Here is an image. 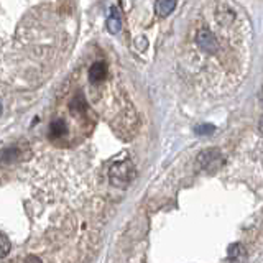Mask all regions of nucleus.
Masks as SVG:
<instances>
[{"label":"nucleus","mask_w":263,"mask_h":263,"mask_svg":"<svg viewBox=\"0 0 263 263\" xmlns=\"http://www.w3.org/2000/svg\"><path fill=\"white\" fill-rule=\"evenodd\" d=\"M137 170L130 161H118V163H114L109 170V179L114 186L117 188H125L135 179Z\"/></svg>","instance_id":"obj_1"},{"label":"nucleus","mask_w":263,"mask_h":263,"mask_svg":"<svg viewBox=\"0 0 263 263\" xmlns=\"http://www.w3.org/2000/svg\"><path fill=\"white\" fill-rule=\"evenodd\" d=\"M198 165L201 170L212 173V171L219 170L224 165V156L219 148H207V150L201 151L198 156Z\"/></svg>","instance_id":"obj_2"},{"label":"nucleus","mask_w":263,"mask_h":263,"mask_svg":"<svg viewBox=\"0 0 263 263\" xmlns=\"http://www.w3.org/2000/svg\"><path fill=\"white\" fill-rule=\"evenodd\" d=\"M196 43H198V46L201 50L209 53V55H214V53H217V50H219V43H217L216 35H214L210 30H207V28H201L198 31V35H196Z\"/></svg>","instance_id":"obj_3"},{"label":"nucleus","mask_w":263,"mask_h":263,"mask_svg":"<svg viewBox=\"0 0 263 263\" xmlns=\"http://www.w3.org/2000/svg\"><path fill=\"white\" fill-rule=\"evenodd\" d=\"M107 78V64L102 63V61H97L90 66L89 69V81L92 84H100L102 81Z\"/></svg>","instance_id":"obj_4"},{"label":"nucleus","mask_w":263,"mask_h":263,"mask_svg":"<svg viewBox=\"0 0 263 263\" xmlns=\"http://www.w3.org/2000/svg\"><path fill=\"white\" fill-rule=\"evenodd\" d=\"M176 8V0H156L155 13L158 17H168Z\"/></svg>","instance_id":"obj_5"},{"label":"nucleus","mask_w":263,"mask_h":263,"mask_svg":"<svg viewBox=\"0 0 263 263\" xmlns=\"http://www.w3.org/2000/svg\"><path fill=\"white\" fill-rule=\"evenodd\" d=\"M227 257L231 258L232 262H243L247 257V250L240 245V243H232L227 250Z\"/></svg>","instance_id":"obj_6"},{"label":"nucleus","mask_w":263,"mask_h":263,"mask_svg":"<svg viewBox=\"0 0 263 263\" xmlns=\"http://www.w3.org/2000/svg\"><path fill=\"white\" fill-rule=\"evenodd\" d=\"M122 28V20H120V15H118L117 8H112L111 10V15L107 18V30L111 33H118Z\"/></svg>","instance_id":"obj_7"},{"label":"nucleus","mask_w":263,"mask_h":263,"mask_svg":"<svg viewBox=\"0 0 263 263\" xmlns=\"http://www.w3.org/2000/svg\"><path fill=\"white\" fill-rule=\"evenodd\" d=\"M66 132H68V127H66V122L64 120L51 122V125H50V135H51V138H61L63 135H66Z\"/></svg>","instance_id":"obj_8"},{"label":"nucleus","mask_w":263,"mask_h":263,"mask_svg":"<svg viewBox=\"0 0 263 263\" xmlns=\"http://www.w3.org/2000/svg\"><path fill=\"white\" fill-rule=\"evenodd\" d=\"M17 158H18V150L15 146L5 148V150L0 151V161H2V163H12Z\"/></svg>","instance_id":"obj_9"},{"label":"nucleus","mask_w":263,"mask_h":263,"mask_svg":"<svg viewBox=\"0 0 263 263\" xmlns=\"http://www.w3.org/2000/svg\"><path fill=\"white\" fill-rule=\"evenodd\" d=\"M8 252H10V242L0 232V258H5L8 255Z\"/></svg>","instance_id":"obj_10"},{"label":"nucleus","mask_w":263,"mask_h":263,"mask_svg":"<svg viewBox=\"0 0 263 263\" xmlns=\"http://www.w3.org/2000/svg\"><path fill=\"white\" fill-rule=\"evenodd\" d=\"M214 130H216V127L210 125V123H203V125H198L194 128V132L198 133V135H210Z\"/></svg>","instance_id":"obj_11"},{"label":"nucleus","mask_w":263,"mask_h":263,"mask_svg":"<svg viewBox=\"0 0 263 263\" xmlns=\"http://www.w3.org/2000/svg\"><path fill=\"white\" fill-rule=\"evenodd\" d=\"M71 107H73V111L84 112L86 111V100H84L83 95H78V97H74L73 104H71Z\"/></svg>","instance_id":"obj_12"},{"label":"nucleus","mask_w":263,"mask_h":263,"mask_svg":"<svg viewBox=\"0 0 263 263\" xmlns=\"http://www.w3.org/2000/svg\"><path fill=\"white\" fill-rule=\"evenodd\" d=\"M148 48V40L145 36H138V38H135V50L137 51H145Z\"/></svg>","instance_id":"obj_13"},{"label":"nucleus","mask_w":263,"mask_h":263,"mask_svg":"<svg viewBox=\"0 0 263 263\" xmlns=\"http://www.w3.org/2000/svg\"><path fill=\"white\" fill-rule=\"evenodd\" d=\"M25 263H41V260H40V258H36V257H27Z\"/></svg>","instance_id":"obj_14"},{"label":"nucleus","mask_w":263,"mask_h":263,"mask_svg":"<svg viewBox=\"0 0 263 263\" xmlns=\"http://www.w3.org/2000/svg\"><path fill=\"white\" fill-rule=\"evenodd\" d=\"M260 132L263 133V117L260 118Z\"/></svg>","instance_id":"obj_15"},{"label":"nucleus","mask_w":263,"mask_h":263,"mask_svg":"<svg viewBox=\"0 0 263 263\" xmlns=\"http://www.w3.org/2000/svg\"><path fill=\"white\" fill-rule=\"evenodd\" d=\"M0 114H2V104H0Z\"/></svg>","instance_id":"obj_16"}]
</instances>
